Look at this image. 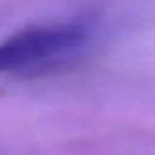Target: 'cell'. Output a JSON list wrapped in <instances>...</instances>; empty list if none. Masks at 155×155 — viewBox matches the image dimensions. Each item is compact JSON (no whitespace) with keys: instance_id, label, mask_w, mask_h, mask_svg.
<instances>
[{"instance_id":"6da1fadb","label":"cell","mask_w":155,"mask_h":155,"mask_svg":"<svg viewBox=\"0 0 155 155\" xmlns=\"http://www.w3.org/2000/svg\"><path fill=\"white\" fill-rule=\"evenodd\" d=\"M81 22L28 26L0 40V75L38 73L69 62L90 42Z\"/></svg>"}]
</instances>
